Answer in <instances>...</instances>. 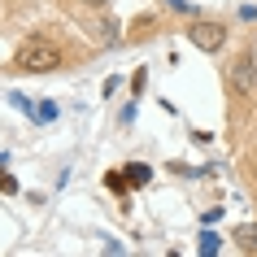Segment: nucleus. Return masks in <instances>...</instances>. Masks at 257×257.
<instances>
[{
	"label": "nucleus",
	"mask_w": 257,
	"mask_h": 257,
	"mask_svg": "<svg viewBox=\"0 0 257 257\" xmlns=\"http://www.w3.org/2000/svg\"><path fill=\"white\" fill-rule=\"evenodd\" d=\"M14 70L18 74H53V70H61V48L40 40V35H31L14 53Z\"/></svg>",
	"instance_id": "nucleus-1"
},
{
	"label": "nucleus",
	"mask_w": 257,
	"mask_h": 257,
	"mask_svg": "<svg viewBox=\"0 0 257 257\" xmlns=\"http://www.w3.org/2000/svg\"><path fill=\"white\" fill-rule=\"evenodd\" d=\"M227 83H231V92H235V96L257 100V53H253V48H244V53L227 66Z\"/></svg>",
	"instance_id": "nucleus-2"
},
{
	"label": "nucleus",
	"mask_w": 257,
	"mask_h": 257,
	"mask_svg": "<svg viewBox=\"0 0 257 257\" xmlns=\"http://www.w3.org/2000/svg\"><path fill=\"white\" fill-rule=\"evenodd\" d=\"M188 40L196 44L201 53H222V48H227V27H222V22H192Z\"/></svg>",
	"instance_id": "nucleus-3"
},
{
	"label": "nucleus",
	"mask_w": 257,
	"mask_h": 257,
	"mask_svg": "<svg viewBox=\"0 0 257 257\" xmlns=\"http://www.w3.org/2000/svg\"><path fill=\"white\" fill-rule=\"evenodd\" d=\"M231 244L240 248V253H253L257 257V222H244V227L231 231Z\"/></svg>",
	"instance_id": "nucleus-4"
},
{
	"label": "nucleus",
	"mask_w": 257,
	"mask_h": 257,
	"mask_svg": "<svg viewBox=\"0 0 257 257\" xmlns=\"http://www.w3.org/2000/svg\"><path fill=\"white\" fill-rule=\"evenodd\" d=\"M126 170H131V175H126V179H131V183H149V179H153V170H149V166H126Z\"/></svg>",
	"instance_id": "nucleus-5"
},
{
	"label": "nucleus",
	"mask_w": 257,
	"mask_h": 257,
	"mask_svg": "<svg viewBox=\"0 0 257 257\" xmlns=\"http://www.w3.org/2000/svg\"><path fill=\"white\" fill-rule=\"evenodd\" d=\"M109 188H113V192H126V188H131V179H122V175H109Z\"/></svg>",
	"instance_id": "nucleus-6"
},
{
	"label": "nucleus",
	"mask_w": 257,
	"mask_h": 257,
	"mask_svg": "<svg viewBox=\"0 0 257 257\" xmlns=\"http://www.w3.org/2000/svg\"><path fill=\"white\" fill-rule=\"evenodd\" d=\"M0 192H18V179H9V175H0Z\"/></svg>",
	"instance_id": "nucleus-7"
},
{
	"label": "nucleus",
	"mask_w": 257,
	"mask_h": 257,
	"mask_svg": "<svg viewBox=\"0 0 257 257\" xmlns=\"http://www.w3.org/2000/svg\"><path fill=\"white\" fill-rule=\"evenodd\" d=\"M79 5H92V9H105L109 0H79Z\"/></svg>",
	"instance_id": "nucleus-8"
}]
</instances>
